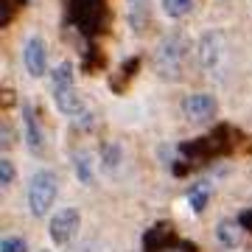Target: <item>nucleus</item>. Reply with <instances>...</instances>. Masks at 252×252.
Listing matches in <instances>:
<instances>
[{
  "mask_svg": "<svg viewBox=\"0 0 252 252\" xmlns=\"http://www.w3.org/2000/svg\"><path fill=\"white\" fill-rule=\"evenodd\" d=\"M185 54H188V39L182 34H171L160 39V45L154 48V73L165 81H177L185 64Z\"/></svg>",
  "mask_w": 252,
  "mask_h": 252,
  "instance_id": "obj_1",
  "label": "nucleus"
},
{
  "mask_svg": "<svg viewBox=\"0 0 252 252\" xmlns=\"http://www.w3.org/2000/svg\"><path fill=\"white\" fill-rule=\"evenodd\" d=\"M51 87H54V101H56V107H59L62 115H70V118L87 115L79 93L73 87V64L70 62H62L54 67V73H51Z\"/></svg>",
  "mask_w": 252,
  "mask_h": 252,
  "instance_id": "obj_2",
  "label": "nucleus"
},
{
  "mask_svg": "<svg viewBox=\"0 0 252 252\" xmlns=\"http://www.w3.org/2000/svg\"><path fill=\"white\" fill-rule=\"evenodd\" d=\"M67 17L81 34H98L107 26V0H67Z\"/></svg>",
  "mask_w": 252,
  "mask_h": 252,
  "instance_id": "obj_3",
  "label": "nucleus"
},
{
  "mask_svg": "<svg viewBox=\"0 0 252 252\" xmlns=\"http://www.w3.org/2000/svg\"><path fill=\"white\" fill-rule=\"evenodd\" d=\"M56 196H59V180H56L54 171H36L31 180H28V207L36 219L48 216V210L54 207Z\"/></svg>",
  "mask_w": 252,
  "mask_h": 252,
  "instance_id": "obj_4",
  "label": "nucleus"
},
{
  "mask_svg": "<svg viewBox=\"0 0 252 252\" xmlns=\"http://www.w3.org/2000/svg\"><path fill=\"white\" fill-rule=\"evenodd\" d=\"M79 227H81L79 210H76V207H64V210H59V213L51 219L48 233H51L54 244H70L73 238H76V233H79Z\"/></svg>",
  "mask_w": 252,
  "mask_h": 252,
  "instance_id": "obj_5",
  "label": "nucleus"
},
{
  "mask_svg": "<svg viewBox=\"0 0 252 252\" xmlns=\"http://www.w3.org/2000/svg\"><path fill=\"white\" fill-rule=\"evenodd\" d=\"M182 112L190 124H207V121L216 118L219 104L210 93H190L188 98L182 101Z\"/></svg>",
  "mask_w": 252,
  "mask_h": 252,
  "instance_id": "obj_6",
  "label": "nucleus"
},
{
  "mask_svg": "<svg viewBox=\"0 0 252 252\" xmlns=\"http://www.w3.org/2000/svg\"><path fill=\"white\" fill-rule=\"evenodd\" d=\"M224 51H227V42H224V34L221 31H207L202 39H199V62L205 70H216L221 59H224Z\"/></svg>",
  "mask_w": 252,
  "mask_h": 252,
  "instance_id": "obj_7",
  "label": "nucleus"
},
{
  "mask_svg": "<svg viewBox=\"0 0 252 252\" xmlns=\"http://www.w3.org/2000/svg\"><path fill=\"white\" fill-rule=\"evenodd\" d=\"M23 64H26L28 76H34V79H42L48 73V48L39 36L26 39V45H23Z\"/></svg>",
  "mask_w": 252,
  "mask_h": 252,
  "instance_id": "obj_8",
  "label": "nucleus"
},
{
  "mask_svg": "<svg viewBox=\"0 0 252 252\" xmlns=\"http://www.w3.org/2000/svg\"><path fill=\"white\" fill-rule=\"evenodd\" d=\"M177 241H180V238L174 233V227L168 224V221H160V224H154V227L146 230L143 252H165V250H171Z\"/></svg>",
  "mask_w": 252,
  "mask_h": 252,
  "instance_id": "obj_9",
  "label": "nucleus"
},
{
  "mask_svg": "<svg viewBox=\"0 0 252 252\" xmlns=\"http://www.w3.org/2000/svg\"><path fill=\"white\" fill-rule=\"evenodd\" d=\"M23 121H26V143L34 154L42 152V126H39V118H36V109L31 104L23 107Z\"/></svg>",
  "mask_w": 252,
  "mask_h": 252,
  "instance_id": "obj_10",
  "label": "nucleus"
},
{
  "mask_svg": "<svg viewBox=\"0 0 252 252\" xmlns=\"http://www.w3.org/2000/svg\"><path fill=\"white\" fill-rule=\"evenodd\" d=\"M241 233H244V227L238 219H221L216 227V238L221 247H227V250H235L238 244H241Z\"/></svg>",
  "mask_w": 252,
  "mask_h": 252,
  "instance_id": "obj_11",
  "label": "nucleus"
},
{
  "mask_svg": "<svg viewBox=\"0 0 252 252\" xmlns=\"http://www.w3.org/2000/svg\"><path fill=\"white\" fill-rule=\"evenodd\" d=\"M193 0H162V11L168 14V17L174 20H182V17H188L190 11H193Z\"/></svg>",
  "mask_w": 252,
  "mask_h": 252,
  "instance_id": "obj_12",
  "label": "nucleus"
},
{
  "mask_svg": "<svg viewBox=\"0 0 252 252\" xmlns=\"http://www.w3.org/2000/svg\"><path fill=\"white\" fill-rule=\"evenodd\" d=\"M14 162L9 160V157H3V160H0V185H3V188H6V185H11V182H14Z\"/></svg>",
  "mask_w": 252,
  "mask_h": 252,
  "instance_id": "obj_13",
  "label": "nucleus"
},
{
  "mask_svg": "<svg viewBox=\"0 0 252 252\" xmlns=\"http://www.w3.org/2000/svg\"><path fill=\"white\" fill-rule=\"evenodd\" d=\"M0 252H28V244H26V238L11 235V238H3V244H0Z\"/></svg>",
  "mask_w": 252,
  "mask_h": 252,
  "instance_id": "obj_14",
  "label": "nucleus"
},
{
  "mask_svg": "<svg viewBox=\"0 0 252 252\" xmlns=\"http://www.w3.org/2000/svg\"><path fill=\"white\" fill-rule=\"evenodd\" d=\"M76 171H79V180H81V182H90V180H93L90 157H87V154H76Z\"/></svg>",
  "mask_w": 252,
  "mask_h": 252,
  "instance_id": "obj_15",
  "label": "nucleus"
},
{
  "mask_svg": "<svg viewBox=\"0 0 252 252\" xmlns=\"http://www.w3.org/2000/svg\"><path fill=\"white\" fill-rule=\"evenodd\" d=\"M118 160H121V146H107L104 149V168L107 171L118 168Z\"/></svg>",
  "mask_w": 252,
  "mask_h": 252,
  "instance_id": "obj_16",
  "label": "nucleus"
},
{
  "mask_svg": "<svg viewBox=\"0 0 252 252\" xmlns=\"http://www.w3.org/2000/svg\"><path fill=\"white\" fill-rule=\"evenodd\" d=\"M188 199H190V205H193V210L199 213V210H205V205H207V190L205 188H193Z\"/></svg>",
  "mask_w": 252,
  "mask_h": 252,
  "instance_id": "obj_17",
  "label": "nucleus"
},
{
  "mask_svg": "<svg viewBox=\"0 0 252 252\" xmlns=\"http://www.w3.org/2000/svg\"><path fill=\"white\" fill-rule=\"evenodd\" d=\"M165 252H196V247H193L190 241H177L171 250H165Z\"/></svg>",
  "mask_w": 252,
  "mask_h": 252,
  "instance_id": "obj_18",
  "label": "nucleus"
},
{
  "mask_svg": "<svg viewBox=\"0 0 252 252\" xmlns=\"http://www.w3.org/2000/svg\"><path fill=\"white\" fill-rule=\"evenodd\" d=\"M238 221H241L244 230H250V233H252V207H250V210H244L241 216H238Z\"/></svg>",
  "mask_w": 252,
  "mask_h": 252,
  "instance_id": "obj_19",
  "label": "nucleus"
}]
</instances>
